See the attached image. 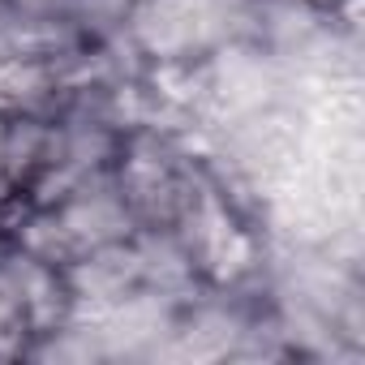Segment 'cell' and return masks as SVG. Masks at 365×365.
Instances as JSON below:
<instances>
[{
    "label": "cell",
    "instance_id": "obj_1",
    "mask_svg": "<svg viewBox=\"0 0 365 365\" xmlns=\"http://www.w3.org/2000/svg\"><path fill=\"white\" fill-rule=\"evenodd\" d=\"M35 335L31 322H26V309H22V292L9 275V267L0 262V356L5 352H22V339Z\"/></svg>",
    "mask_w": 365,
    "mask_h": 365
}]
</instances>
